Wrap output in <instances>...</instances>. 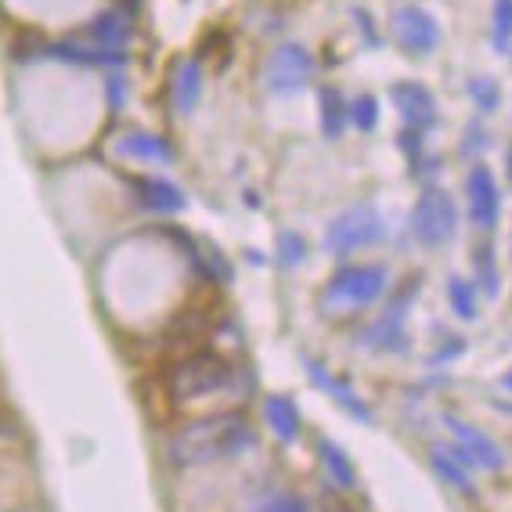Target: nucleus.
I'll return each instance as SVG.
<instances>
[{
    "mask_svg": "<svg viewBox=\"0 0 512 512\" xmlns=\"http://www.w3.org/2000/svg\"><path fill=\"white\" fill-rule=\"evenodd\" d=\"M253 444L246 419L238 415H210L192 426H184L174 437V458L177 462H213V458L238 455Z\"/></svg>",
    "mask_w": 512,
    "mask_h": 512,
    "instance_id": "nucleus-1",
    "label": "nucleus"
},
{
    "mask_svg": "<svg viewBox=\"0 0 512 512\" xmlns=\"http://www.w3.org/2000/svg\"><path fill=\"white\" fill-rule=\"evenodd\" d=\"M231 379V365L213 354H192L184 357L181 365L170 375V390L177 401H192V397H210L224 390Z\"/></svg>",
    "mask_w": 512,
    "mask_h": 512,
    "instance_id": "nucleus-2",
    "label": "nucleus"
},
{
    "mask_svg": "<svg viewBox=\"0 0 512 512\" xmlns=\"http://www.w3.org/2000/svg\"><path fill=\"white\" fill-rule=\"evenodd\" d=\"M412 228L422 246H444L458 228V210L455 202H451V195L440 192V188H430L419 199V206H415Z\"/></svg>",
    "mask_w": 512,
    "mask_h": 512,
    "instance_id": "nucleus-3",
    "label": "nucleus"
},
{
    "mask_svg": "<svg viewBox=\"0 0 512 512\" xmlns=\"http://www.w3.org/2000/svg\"><path fill=\"white\" fill-rule=\"evenodd\" d=\"M386 289V271L383 267H350L332 282L329 289V307H365V303L379 300V293Z\"/></svg>",
    "mask_w": 512,
    "mask_h": 512,
    "instance_id": "nucleus-4",
    "label": "nucleus"
},
{
    "mask_svg": "<svg viewBox=\"0 0 512 512\" xmlns=\"http://www.w3.org/2000/svg\"><path fill=\"white\" fill-rule=\"evenodd\" d=\"M394 33H397V40H401L404 51H412V55H430V51H437V44H440L437 19H433L430 11L415 8V4L394 11Z\"/></svg>",
    "mask_w": 512,
    "mask_h": 512,
    "instance_id": "nucleus-5",
    "label": "nucleus"
},
{
    "mask_svg": "<svg viewBox=\"0 0 512 512\" xmlns=\"http://www.w3.org/2000/svg\"><path fill=\"white\" fill-rule=\"evenodd\" d=\"M466 195H469V217L476 228L491 231L498 224V210H502V195H498V181L487 166H473L466 177Z\"/></svg>",
    "mask_w": 512,
    "mask_h": 512,
    "instance_id": "nucleus-6",
    "label": "nucleus"
},
{
    "mask_svg": "<svg viewBox=\"0 0 512 512\" xmlns=\"http://www.w3.org/2000/svg\"><path fill=\"white\" fill-rule=\"evenodd\" d=\"M383 235V224H379V213L368 210V206H357L347 217L336 220V228L329 235L332 249H354V246H368L375 238Z\"/></svg>",
    "mask_w": 512,
    "mask_h": 512,
    "instance_id": "nucleus-7",
    "label": "nucleus"
},
{
    "mask_svg": "<svg viewBox=\"0 0 512 512\" xmlns=\"http://www.w3.org/2000/svg\"><path fill=\"white\" fill-rule=\"evenodd\" d=\"M444 422H448V430L455 433L458 448H462L469 458H473V466L494 469V473H498V469L505 466V451L498 448V444H494V440L487 437V433H480L476 426H469V422H462V419H451V415Z\"/></svg>",
    "mask_w": 512,
    "mask_h": 512,
    "instance_id": "nucleus-8",
    "label": "nucleus"
},
{
    "mask_svg": "<svg viewBox=\"0 0 512 512\" xmlns=\"http://www.w3.org/2000/svg\"><path fill=\"white\" fill-rule=\"evenodd\" d=\"M394 101H397V112H401L412 127H430L433 119H437V98H433L422 83H397Z\"/></svg>",
    "mask_w": 512,
    "mask_h": 512,
    "instance_id": "nucleus-9",
    "label": "nucleus"
},
{
    "mask_svg": "<svg viewBox=\"0 0 512 512\" xmlns=\"http://www.w3.org/2000/svg\"><path fill=\"white\" fill-rule=\"evenodd\" d=\"M466 466H473V458H469L462 448H440V444L433 448V469H437V473L444 476L455 491L473 494V484H469Z\"/></svg>",
    "mask_w": 512,
    "mask_h": 512,
    "instance_id": "nucleus-10",
    "label": "nucleus"
},
{
    "mask_svg": "<svg viewBox=\"0 0 512 512\" xmlns=\"http://www.w3.org/2000/svg\"><path fill=\"white\" fill-rule=\"evenodd\" d=\"M271 76H275L278 83H289V87H300L303 76H307V58L300 55V51H282V55L275 58V65H271Z\"/></svg>",
    "mask_w": 512,
    "mask_h": 512,
    "instance_id": "nucleus-11",
    "label": "nucleus"
},
{
    "mask_svg": "<svg viewBox=\"0 0 512 512\" xmlns=\"http://www.w3.org/2000/svg\"><path fill=\"white\" fill-rule=\"evenodd\" d=\"M448 300H451V307H455L458 318H466V321L476 318V293H473V285H469L466 278H451V282H448Z\"/></svg>",
    "mask_w": 512,
    "mask_h": 512,
    "instance_id": "nucleus-12",
    "label": "nucleus"
},
{
    "mask_svg": "<svg viewBox=\"0 0 512 512\" xmlns=\"http://www.w3.org/2000/svg\"><path fill=\"white\" fill-rule=\"evenodd\" d=\"M469 94H473L480 112H494L498 101H502V91H498V83H494L491 76H473V80H469Z\"/></svg>",
    "mask_w": 512,
    "mask_h": 512,
    "instance_id": "nucleus-13",
    "label": "nucleus"
},
{
    "mask_svg": "<svg viewBox=\"0 0 512 512\" xmlns=\"http://www.w3.org/2000/svg\"><path fill=\"white\" fill-rule=\"evenodd\" d=\"M494 47L505 51L509 47V37H512V0H494Z\"/></svg>",
    "mask_w": 512,
    "mask_h": 512,
    "instance_id": "nucleus-14",
    "label": "nucleus"
},
{
    "mask_svg": "<svg viewBox=\"0 0 512 512\" xmlns=\"http://www.w3.org/2000/svg\"><path fill=\"white\" fill-rule=\"evenodd\" d=\"M267 415H271V422H275V430L282 433V437H296V415H293V404H285V401H271V404H267Z\"/></svg>",
    "mask_w": 512,
    "mask_h": 512,
    "instance_id": "nucleus-15",
    "label": "nucleus"
},
{
    "mask_svg": "<svg viewBox=\"0 0 512 512\" xmlns=\"http://www.w3.org/2000/svg\"><path fill=\"white\" fill-rule=\"evenodd\" d=\"M476 271H480V285L487 296H498V271H494L491 249H476Z\"/></svg>",
    "mask_w": 512,
    "mask_h": 512,
    "instance_id": "nucleus-16",
    "label": "nucleus"
},
{
    "mask_svg": "<svg viewBox=\"0 0 512 512\" xmlns=\"http://www.w3.org/2000/svg\"><path fill=\"white\" fill-rule=\"evenodd\" d=\"M325 462H329V466H332V473L339 476V484H343V487H354V473H350L347 458L339 455V451H332L329 444H325Z\"/></svg>",
    "mask_w": 512,
    "mask_h": 512,
    "instance_id": "nucleus-17",
    "label": "nucleus"
},
{
    "mask_svg": "<svg viewBox=\"0 0 512 512\" xmlns=\"http://www.w3.org/2000/svg\"><path fill=\"white\" fill-rule=\"evenodd\" d=\"M256 512H307V502H300V498H275V502L260 505Z\"/></svg>",
    "mask_w": 512,
    "mask_h": 512,
    "instance_id": "nucleus-18",
    "label": "nucleus"
},
{
    "mask_svg": "<svg viewBox=\"0 0 512 512\" xmlns=\"http://www.w3.org/2000/svg\"><path fill=\"white\" fill-rule=\"evenodd\" d=\"M325 101H329V112H325V127H329V134H339V116H343V101H339L332 91H325Z\"/></svg>",
    "mask_w": 512,
    "mask_h": 512,
    "instance_id": "nucleus-19",
    "label": "nucleus"
},
{
    "mask_svg": "<svg viewBox=\"0 0 512 512\" xmlns=\"http://www.w3.org/2000/svg\"><path fill=\"white\" fill-rule=\"evenodd\" d=\"M357 127H361V130H372L375 127V101L372 98L357 101Z\"/></svg>",
    "mask_w": 512,
    "mask_h": 512,
    "instance_id": "nucleus-20",
    "label": "nucleus"
},
{
    "mask_svg": "<svg viewBox=\"0 0 512 512\" xmlns=\"http://www.w3.org/2000/svg\"><path fill=\"white\" fill-rule=\"evenodd\" d=\"M509 181H512V148H509Z\"/></svg>",
    "mask_w": 512,
    "mask_h": 512,
    "instance_id": "nucleus-21",
    "label": "nucleus"
},
{
    "mask_svg": "<svg viewBox=\"0 0 512 512\" xmlns=\"http://www.w3.org/2000/svg\"><path fill=\"white\" fill-rule=\"evenodd\" d=\"M505 386H509V390H512V372H509V375H505Z\"/></svg>",
    "mask_w": 512,
    "mask_h": 512,
    "instance_id": "nucleus-22",
    "label": "nucleus"
}]
</instances>
